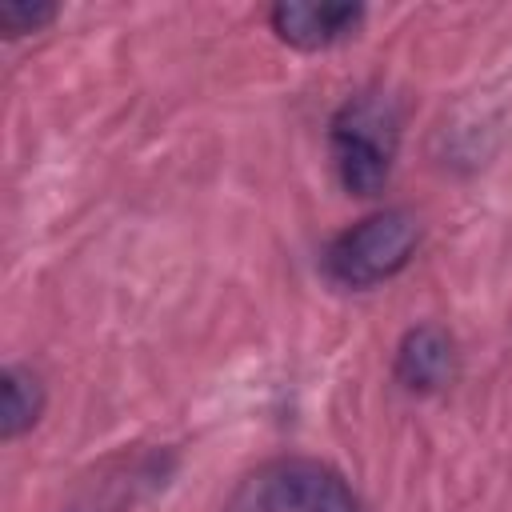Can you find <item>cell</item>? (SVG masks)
Here are the masks:
<instances>
[{"mask_svg":"<svg viewBox=\"0 0 512 512\" xmlns=\"http://www.w3.org/2000/svg\"><path fill=\"white\" fill-rule=\"evenodd\" d=\"M420 244V224L412 212L388 208L356 228H348L332 248H328V276L344 288H368L388 276H396Z\"/></svg>","mask_w":512,"mask_h":512,"instance_id":"obj_3","label":"cell"},{"mask_svg":"<svg viewBox=\"0 0 512 512\" xmlns=\"http://www.w3.org/2000/svg\"><path fill=\"white\" fill-rule=\"evenodd\" d=\"M224 512H360V500L328 464L272 460L240 480Z\"/></svg>","mask_w":512,"mask_h":512,"instance_id":"obj_2","label":"cell"},{"mask_svg":"<svg viewBox=\"0 0 512 512\" xmlns=\"http://www.w3.org/2000/svg\"><path fill=\"white\" fill-rule=\"evenodd\" d=\"M400 140L396 104L384 96H356L332 120L336 176L352 196H376L388 184Z\"/></svg>","mask_w":512,"mask_h":512,"instance_id":"obj_1","label":"cell"},{"mask_svg":"<svg viewBox=\"0 0 512 512\" xmlns=\"http://www.w3.org/2000/svg\"><path fill=\"white\" fill-rule=\"evenodd\" d=\"M456 368V352H452V336L436 324H420L400 340L396 352V376L404 388L412 392H436L440 384L452 380Z\"/></svg>","mask_w":512,"mask_h":512,"instance_id":"obj_5","label":"cell"},{"mask_svg":"<svg viewBox=\"0 0 512 512\" xmlns=\"http://www.w3.org/2000/svg\"><path fill=\"white\" fill-rule=\"evenodd\" d=\"M72 512H100V508H72Z\"/></svg>","mask_w":512,"mask_h":512,"instance_id":"obj_8","label":"cell"},{"mask_svg":"<svg viewBox=\"0 0 512 512\" xmlns=\"http://www.w3.org/2000/svg\"><path fill=\"white\" fill-rule=\"evenodd\" d=\"M40 408H44L40 380L28 368H4V376H0V432H4V440L32 428Z\"/></svg>","mask_w":512,"mask_h":512,"instance_id":"obj_6","label":"cell"},{"mask_svg":"<svg viewBox=\"0 0 512 512\" xmlns=\"http://www.w3.org/2000/svg\"><path fill=\"white\" fill-rule=\"evenodd\" d=\"M360 20V4H332V0H284L272 8V28L292 48H328L344 40Z\"/></svg>","mask_w":512,"mask_h":512,"instance_id":"obj_4","label":"cell"},{"mask_svg":"<svg viewBox=\"0 0 512 512\" xmlns=\"http://www.w3.org/2000/svg\"><path fill=\"white\" fill-rule=\"evenodd\" d=\"M52 16H56L52 4H24V0H8V4H0V24H4L8 36L36 32V28H44Z\"/></svg>","mask_w":512,"mask_h":512,"instance_id":"obj_7","label":"cell"}]
</instances>
